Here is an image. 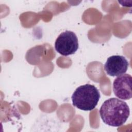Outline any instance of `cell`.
<instances>
[{"label":"cell","mask_w":132,"mask_h":132,"mask_svg":"<svg viewBox=\"0 0 132 132\" xmlns=\"http://www.w3.org/2000/svg\"><path fill=\"white\" fill-rule=\"evenodd\" d=\"M130 114L127 103L117 98L112 97L106 100L100 109V114L106 124L119 127L125 123Z\"/></svg>","instance_id":"1"},{"label":"cell","mask_w":132,"mask_h":132,"mask_svg":"<svg viewBox=\"0 0 132 132\" xmlns=\"http://www.w3.org/2000/svg\"><path fill=\"white\" fill-rule=\"evenodd\" d=\"M101 95L98 90L94 85L87 84L77 87L71 98L74 106L84 111H91L95 108Z\"/></svg>","instance_id":"2"},{"label":"cell","mask_w":132,"mask_h":132,"mask_svg":"<svg viewBox=\"0 0 132 132\" xmlns=\"http://www.w3.org/2000/svg\"><path fill=\"white\" fill-rule=\"evenodd\" d=\"M78 40L76 34L70 30L61 33L55 42L56 51L62 56L74 54L78 48Z\"/></svg>","instance_id":"3"},{"label":"cell","mask_w":132,"mask_h":132,"mask_svg":"<svg viewBox=\"0 0 132 132\" xmlns=\"http://www.w3.org/2000/svg\"><path fill=\"white\" fill-rule=\"evenodd\" d=\"M132 77L128 74L118 76L113 82V91L117 97L124 100H129L132 97Z\"/></svg>","instance_id":"4"},{"label":"cell","mask_w":132,"mask_h":132,"mask_svg":"<svg viewBox=\"0 0 132 132\" xmlns=\"http://www.w3.org/2000/svg\"><path fill=\"white\" fill-rule=\"evenodd\" d=\"M128 65V61L125 57L113 55L107 58L104 64V70L109 76H118L126 73Z\"/></svg>","instance_id":"5"}]
</instances>
